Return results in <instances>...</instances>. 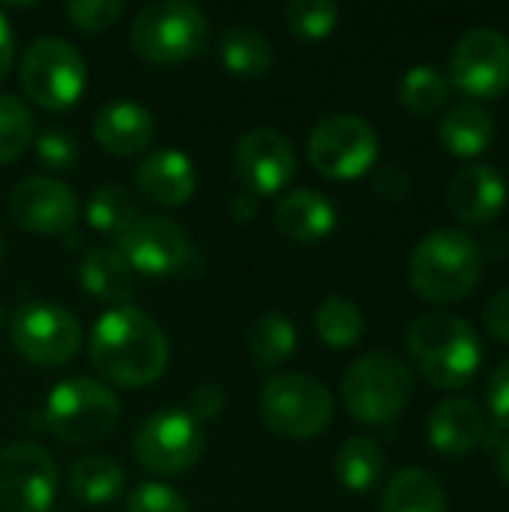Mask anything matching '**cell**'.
I'll use <instances>...</instances> for the list:
<instances>
[{
    "mask_svg": "<svg viewBox=\"0 0 509 512\" xmlns=\"http://www.w3.org/2000/svg\"><path fill=\"white\" fill-rule=\"evenodd\" d=\"M126 471L108 456H84L69 471V492L87 507H105L120 498Z\"/></svg>",
    "mask_w": 509,
    "mask_h": 512,
    "instance_id": "cell-25",
    "label": "cell"
},
{
    "mask_svg": "<svg viewBox=\"0 0 509 512\" xmlns=\"http://www.w3.org/2000/svg\"><path fill=\"white\" fill-rule=\"evenodd\" d=\"M9 216L33 234H63L75 225V192L54 177H24L9 192Z\"/></svg>",
    "mask_w": 509,
    "mask_h": 512,
    "instance_id": "cell-15",
    "label": "cell"
},
{
    "mask_svg": "<svg viewBox=\"0 0 509 512\" xmlns=\"http://www.w3.org/2000/svg\"><path fill=\"white\" fill-rule=\"evenodd\" d=\"M414 399V375L405 360L387 351L357 360L342 381V402L348 414L366 426L393 423Z\"/></svg>",
    "mask_w": 509,
    "mask_h": 512,
    "instance_id": "cell-4",
    "label": "cell"
},
{
    "mask_svg": "<svg viewBox=\"0 0 509 512\" xmlns=\"http://www.w3.org/2000/svg\"><path fill=\"white\" fill-rule=\"evenodd\" d=\"M138 192L156 207H180L198 186L195 165L180 150H156L135 171Z\"/></svg>",
    "mask_w": 509,
    "mask_h": 512,
    "instance_id": "cell-18",
    "label": "cell"
},
{
    "mask_svg": "<svg viewBox=\"0 0 509 512\" xmlns=\"http://www.w3.org/2000/svg\"><path fill=\"white\" fill-rule=\"evenodd\" d=\"M237 177L246 186V192L258 195H276L282 192L297 168L291 141L276 129H252L237 144Z\"/></svg>",
    "mask_w": 509,
    "mask_h": 512,
    "instance_id": "cell-16",
    "label": "cell"
},
{
    "mask_svg": "<svg viewBox=\"0 0 509 512\" xmlns=\"http://www.w3.org/2000/svg\"><path fill=\"white\" fill-rule=\"evenodd\" d=\"M120 420L117 396L93 378L60 381L45 399V423L63 444H96L114 432Z\"/></svg>",
    "mask_w": 509,
    "mask_h": 512,
    "instance_id": "cell-6",
    "label": "cell"
},
{
    "mask_svg": "<svg viewBox=\"0 0 509 512\" xmlns=\"http://www.w3.org/2000/svg\"><path fill=\"white\" fill-rule=\"evenodd\" d=\"M399 102L405 111L417 117H429L441 111L450 99V81L435 66H411L399 81Z\"/></svg>",
    "mask_w": 509,
    "mask_h": 512,
    "instance_id": "cell-29",
    "label": "cell"
},
{
    "mask_svg": "<svg viewBox=\"0 0 509 512\" xmlns=\"http://www.w3.org/2000/svg\"><path fill=\"white\" fill-rule=\"evenodd\" d=\"M447 207L462 225L486 228L507 207V180L492 165H468L450 180Z\"/></svg>",
    "mask_w": 509,
    "mask_h": 512,
    "instance_id": "cell-17",
    "label": "cell"
},
{
    "mask_svg": "<svg viewBox=\"0 0 509 512\" xmlns=\"http://www.w3.org/2000/svg\"><path fill=\"white\" fill-rule=\"evenodd\" d=\"M123 9H126L123 0H69L66 18L84 33H99V30H108L111 24H117Z\"/></svg>",
    "mask_w": 509,
    "mask_h": 512,
    "instance_id": "cell-34",
    "label": "cell"
},
{
    "mask_svg": "<svg viewBox=\"0 0 509 512\" xmlns=\"http://www.w3.org/2000/svg\"><path fill=\"white\" fill-rule=\"evenodd\" d=\"M84 84L87 66L72 42L60 36H42L27 48L21 60V87L36 105L63 111L81 99Z\"/></svg>",
    "mask_w": 509,
    "mask_h": 512,
    "instance_id": "cell-8",
    "label": "cell"
},
{
    "mask_svg": "<svg viewBox=\"0 0 509 512\" xmlns=\"http://www.w3.org/2000/svg\"><path fill=\"white\" fill-rule=\"evenodd\" d=\"M12 345L36 366H63L81 345V327L57 303H27L12 315Z\"/></svg>",
    "mask_w": 509,
    "mask_h": 512,
    "instance_id": "cell-13",
    "label": "cell"
},
{
    "mask_svg": "<svg viewBox=\"0 0 509 512\" xmlns=\"http://www.w3.org/2000/svg\"><path fill=\"white\" fill-rule=\"evenodd\" d=\"M381 512H450L447 510V492L438 483L435 474L423 468H405L399 471L387 489Z\"/></svg>",
    "mask_w": 509,
    "mask_h": 512,
    "instance_id": "cell-24",
    "label": "cell"
},
{
    "mask_svg": "<svg viewBox=\"0 0 509 512\" xmlns=\"http://www.w3.org/2000/svg\"><path fill=\"white\" fill-rule=\"evenodd\" d=\"M126 512H192L186 498L180 492H174L171 486L162 483H141L138 489H132Z\"/></svg>",
    "mask_w": 509,
    "mask_h": 512,
    "instance_id": "cell-35",
    "label": "cell"
},
{
    "mask_svg": "<svg viewBox=\"0 0 509 512\" xmlns=\"http://www.w3.org/2000/svg\"><path fill=\"white\" fill-rule=\"evenodd\" d=\"M135 219H138V201L120 183L99 186L87 201V222L108 237L123 234Z\"/></svg>",
    "mask_w": 509,
    "mask_h": 512,
    "instance_id": "cell-30",
    "label": "cell"
},
{
    "mask_svg": "<svg viewBox=\"0 0 509 512\" xmlns=\"http://www.w3.org/2000/svg\"><path fill=\"white\" fill-rule=\"evenodd\" d=\"M450 87L471 99H495L509 90V39L501 30H468L450 54Z\"/></svg>",
    "mask_w": 509,
    "mask_h": 512,
    "instance_id": "cell-12",
    "label": "cell"
},
{
    "mask_svg": "<svg viewBox=\"0 0 509 512\" xmlns=\"http://www.w3.org/2000/svg\"><path fill=\"white\" fill-rule=\"evenodd\" d=\"M408 354L417 372L438 390L471 384L483 363V345L474 327L450 312L420 315L408 327Z\"/></svg>",
    "mask_w": 509,
    "mask_h": 512,
    "instance_id": "cell-2",
    "label": "cell"
},
{
    "mask_svg": "<svg viewBox=\"0 0 509 512\" xmlns=\"http://www.w3.org/2000/svg\"><path fill=\"white\" fill-rule=\"evenodd\" d=\"M222 408H225V396L216 384H201L192 393V417L195 420H213L222 414Z\"/></svg>",
    "mask_w": 509,
    "mask_h": 512,
    "instance_id": "cell-40",
    "label": "cell"
},
{
    "mask_svg": "<svg viewBox=\"0 0 509 512\" xmlns=\"http://www.w3.org/2000/svg\"><path fill=\"white\" fill-rule=\"evenodd\" d=\"M0 330H3V309H0Z\"/></svg>",
    "mask_w": 509,
    "mask_h": 512,
    "instance_id": "cell-45",
    "label": "cell"
},
{
    "mask_svg": "<svg viewBox=\"0 0 509 512\" xmlns=\"http://www.w3.org/2000/svg\"><path fill=\"white\" fill-rule=\"evenodd\" d=\"M261 417L282 438H318L333 423V396L318 378L282 372L267 378L261 390Z\"/></svg>",
    "mask_w": 509,
    "mask_h": 512,
    "instance_id": "cell-7",
    "label": "cell"
},
{
    "mask_svg": "<svg viewBox=\"0 0 509 512\" xmlns=\"http://www.w3.org/2000/svg\"><path fill=\"white\" fill-rule=\"evenodd\" d=\"M90 363L111 384L147 387L168 369V339L144 312L117 306L93 324Z\"/></svg>",
    "mask_w": 509,
    "mask_h": 512,
    "instance_id": "cell-1",
    "label": "cell"
},
{
    "mask_svg": "<svg viewBox=\"0 0 509 512\" xmlns=\"http://www.w3.org/2000/svg\"><path fill=\"white\" fill-rule=\"evenodd\" d=\"M309 162L330 180H357L378 159V132L360 114H330L309 135Z\"/></svg>",
    "mask_w": 509,
    "mask_h": 512,
    "instance_id": "cell-9",
    "label": "cell"
},
{
    "mask_svg": "<svg viewBox=\"0 0 509 512\" xmlns=\"http://www.w3.org/2000/svg\"><path fill=\"white\" fill-rule=\"evenodd\" d=\"M297 348V327L282 312H264L249 327V351L258 366H282Z\"/></svg>",
    "mask_w": 509,
    "mask_h": 512,
    "instance_id": "cell-28",
    "label": "cell"
},
{
    "mask_svg": "<svg viewBox=\"0 0 509 512\" xmlns=\"http://www.w3.org/2000/svg\"><path fill=\"white\" fill-rule=\"evenodd\" d=\"M486 429V417L474 399H447L429 417V444L438 453L459 459L483 447Z\"/></svg>",
    "mask_w": 509,
    "mask_h": 512,
    "instance_id": "cell-20",
    "label": "cell"
},
{
    "mask_svg": "<svg viewBox=\"0 0 509 512\" xmlns=\"http://www.w3.org/2000/svg\"><path fill=\"white\" fill-rule=\"evenodd\" d=\"M315 330L324 345L330 348H351L363 336V315L360 309L345 297H330L318 306Z\"/></svg>",
    "mask_w": 509,
    "mask_h": 512,
    "instance_id": "cell-31",
    "label": "cell"
},
{
    "mask_svg": "<svg viewBox=\"0 0 509 512\" xmlns=\"http://www.w3.org/2000/svg\"><path fill=\"white\" fill-rule=\"evenodd\" d=\"M483 318H486V333H489L492 339L509 345V288L498 291V294L489 300Z\"/></svg>",
    "mask_w": 509,
    "mask_h": 512,
    "instance_id": "cell-39",
    "label": "cell"
},
{
    "mask_svg": "<svg viewBox=\"0 0 509 512\" xmlns=\"http://www.w3.org/2000/svg\"><path fill=\"white\" fill-rule=\"evenodd\" d=\"M0 261H3V237H0Z\"/></svg>",
    "mask_w": 509,
    "mask_h": 512,
    "instance_id": "cell-44",
    "label": "cell"
},
{
    "mask_svg": "<svg viewBox=\"0 0 509 512\" xmlns=\"http://www.w3.org/2000/svg\"><path fill=\"white\" fill-rule=\"evenodd\" d=\"M219 57L237 78H261L273 66V45L264 33L249 27H228L219 39Z\"/></svg>",
    "mask_w": 509,
    "mask_h": 512,
    "instance_id": "cell-26",
    "label": "cell"
},
{
    "mask_svg": "<svg viewBox=\"0 0 509 512\" xmlns=\"http://www.w3.org/2000/svg\"><path fill=\"white\" fill-rule=\"evenodd\" d=\"M135 459L159 477H177L198 465L204 429L189 411H156L135 432Z\"/></svg>",
    "mask_w": 509,
    "mask_h": 512,
    "instance_id": "cell-11",
    "label": "cell"
},
{
    "mask_svg": "<svg viewBox=\"0 0 509 512\" xmlns=\"http://www.w3.org/2000/svg\"><path fill=\"white\" fill-rule=\"evenodd\" d=\"M483 276V249L465 231L438 228L426 234L408 264L411 288L438 306L462 303L471 297Z\"/></svg>",
    "mask_w": 509,
    "mask_h": 512,
    "instance_id": "cell-3",
    "label": "cell"
},
{
    "mask_svg": "<svg viewBox=\"0 0 509 512\" xmlns=\"http://www.w3.org/2000/svg\"><path fill=\"white\" fill-rule=\"evenodd\" d=\"M486 405H489V414H492V426L509 435V357L501 360V366L489 378Z\"/></svg>",
    "mask_w": 509,
    "mask_h": 512,
    "instance_id": "cell-37",
    "label": "cell"
},
{
    "mask_svg": "<svg viewBox=\"0 0 509 512\" xmlns=\"http://www.w3.org/2000/svg\"><path fill=\"white\" fill-rule=\"evenodd\" d=\"M438 138L447 153L459 159H471L489 150L495 138V120L483 105L462 102L444 114V120L438 123Z\"/></svg>",
    "mask_w": 509,
    "mask_h": 512,
    "instance_id": "cell-23",
    "label": "cell"
},
{
    "mask_svg": "<svg viewBox=\"0 0 509 512\" xmlns=\"http://www.w3.org/2000/svg\"><path fill=\"white\" fill-rule=\"evenodd\" d=\"M57 465L45 447L18 441L0 450V512H48Z\"/></svg>",
    "mask_w": 509,
    "mask_h": 512,
    "instance_id": "cell-14",
    "label": "cell"
},
{
    "mask_svg": "<svg viewBox=\"0 0 509 512\" xmlns=\"http://www.w3.org/2000/svg\"><path fill=\"white\" fill-rule=\"evenodd\" d=\"M276 228L294 243H321L336 228V207L315 189H297L279 201Z\"/></svg>",
    "mask_w": 509,
    "mask_h": 512,
    "instance_id": "cell-21",
    "label": "cell"
},
{
    "mask_svg": "<svg viewBox=\"0 0 509 512\" xmlns=\"http://www.w3.org/2000/svg\"><path fill=\"white\" fill-rule=\"evenodd\" d=\"M129 39L135 54L150 63H183L207 48L210 21L195 3L156 0L135 15Z\"/></svg>",
    "mask_w": 509,
    "mask_h": 512,
    "instance_id": "cell-5",
    "label": "cell"
},
{
    "mask_svg": "<svg viewBox=\"0 0 509 512\" xmlns=\"http://www.w3.org/2000/svg\"><path fill=\"white\" fill-rule=\"evenodd\" d=\"M336 477L348 492H369L384 477V450L378 441L357 435L336 453Z\"/></svg>",
    "mask_w": 509,
    "mask_h": 512,
    "instance_id": "cell-27",
    "label": "cell"
},
{
    "mask_svg": "<svg viewBox=\"0 0 509 512\" xmlns=\"http://www.w3.org/2000/svg\"><path fill=\"white\" fill-rule=\"evenodd\" d=\"M114 249L135 273L177 276L198 270V249L189 234L165 216H138L123 234L114 237Z\"/></svg>",
    "mask_w": 509,
    "mask_h": 512,
    "instance_id": "cell-10",
    "label": "cell"
},
{
    "mask_svg": "<svg viewBox=\"0 0 509 512\" xmlns=\"http://www.w3.org/2000/svg\"><path fill=\"white\" fill-rule=\"evenodd\" d=\"M285 21L300 39L315 42V39H324L336 30L339 6L333 0H294L285 9Z\"/></svg>",
    "mask_w": 509,
    "mask_h": 512,
    "instance_id": "cell-33",
    "label": "cell"
},
{
    "mask_svg": "<svg viewBox=\"0 0 509 512\" xmlns=\"http://www.w3.org/2000/svg\"><path fill=\"white\" fill-rule=\"evenodd\" d=\"M255 213H258V198H255L252 192L243 189V192L231 201V216H234L237 222H252Z\"/></svg>",
    "mask_w": 509,
    "mask_h": 512,
    "instance_id": "cell-42",
    "label": "cell"
},
{
    "mask_svg": "<svg viewBox=\"0 0 509 512\" xmlns=\"http://www.w3.org/2000/svg\"><path fill=\"white\" fill-rule=\"evenodd\" d=\"M81 288L108 303H126L135 294V270L114 246H96L81 258L78 267Z\"/></svg>",
    "mask_w": 509,
    "mask_h": 512,
    "instance_id": "cell-22",
    "label": "cell"
},
{
    "mask_svg": "<svg viewBox=\"0 0 509 512\" xmlns=\"http://www.w3.org/2000/svg\"><path fill=\"white\" fill-rule=\"evenodd\" d=\"M33 126L30 108L15 96L0 93V165L15 162L27 150L33 141Z\"/></svg>",
    "mask_w": 509,
    "mask_h": 512,
    "instance_id": "cell-32",
    "label": "cell"
},
{
    "mask_svg": "<svg viewBox=\"0 0 509 512\" xmlns=\"http://www.w3.org/2000/svg\"><path fill=\"white\" fill-rule=\"evenodd\" d=\"M12 57H15V36H12L9 18L0 12V81L12 69Z\"/></svg>",
    "mask_w": 509,
    "mask_h": 512,
    "instance_id": "cell-41",
    "label": "cell"
},
{
    "mask_svg": "<svg viewBox=\"0 0 509 512\" xmlns=\"http://www.w3.org/2000/svg\"><path fill=\"white\" fill-rule=\"evenodd\" d=\"M495 453V468H498V477H501V483L509 489V435L492 450Z\"/></svg>",
    "mask_w": 509,
    "mask_h": 512,
    "instance_id": "cell-43",
    "label": "cell"
},
{
    "mask_svg": "<svg viewBox=\"0 0 509 512\" xmlns=\"http://www.w3.org/2000/svg\"><path fill=\"white\" fill-rule=\"evenodd\" d=\"M153 114L129 99H117L108 102L105 108H99L96 120H93V135L99 141L102 150L114 153V156H138L150 147L153 141Z\"/></svg>",
    "mask_w": 509,
    "mask_h": 512,
    "instance_id": "cell-19",
    "label": "cell"
},
{
    "mask_svg": "<svg viewBox=\"0 0 509 512\" xmlns=\"http://www.w3.org/2000/svg\"><path fill=\"white\" fill-rule=\"evenodd\" d=\"M36 156L51 171H66L78 159V141L63 129H48L36 138Z\"/></svg>",
    "mask_w": 509,
    "mask_h": 512,
    "instance_id": "cell-36",
    "label": "cell"
},
{
    "mask_svg": "<svg viewBox=\"0 0 509 512\" xmlns=\"http://www.w3.org/2000/svg\"><path fill=\"white\" fill-rule=\"evenodd\" d=\"M375 192L387 201H402L411 192V177L402 165H387L375 174Z\"/></svg>",
    "mask_w": 509,
    "mask_h": 512,
    "instance_id": "cell-38",
    "label": "cell"
}]
</instances>
